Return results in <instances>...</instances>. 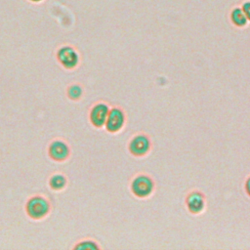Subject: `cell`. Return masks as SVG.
<instances>
[{"label": "cell", "instance_id": "obj_3", "mask_svg": "<svg viewBox=\"0 0 250 250\" xmlns=\"http://www.w3.org/2000/svg\"><path fill=\"white\" fill-rule=\"evenodd\" d=\"M153 187L154 184L150 177L146 175H139L133 180L131 189L136 196L146 197L153 191Z\"/></svg>", "mask_w": 250, "mask_h": 250}, {"label": "cell", "instance_id": "obj_7", "mask_svg": "<svg viewBox=\"0 0 250 250\" xmlns=\"http://www.w3.org/2000/svg\"><path fill=\"white\" fill-rule=\"evenodd\" d=\"M150 149V140L145 134L136 135L129 144V150L135 156H143Z\"/></svg>", "mask_w": 250, "mask_h": 250}, {"label": "cell", "instance_id": "obj_14", "mask_svg": "<svg viewBox=\"0 0 250 250\" xmlns=\"http://www.w3.org/2000/svg\"><path fill=\"white\" fill-rule=\"evenodd\" d=\"M245 189H246L247 194L250 196V177L247 179V181L245 183Z\"/></svg>", "mask_w": 250, "mask_h": 250}, {"label": "cell", "instance_id": "obj_10", "mask_svg": "<svg viewBox=\"0 0 250 250\" xmlns=\"http://www.w3.org/2000/svg\"><path fill=\"white\" fill-rule=\"evenodd\" d=\"M66 96L73 102L79 101L83 96V88L78 83H72L66 88Z\"/></svg>", "mask_w": 250, "mask_h": 250}, {"label": "cell", "instance_id": "obj_15", "mask_svg": "<svg viewBox=\"0 0 250 250\" xmlns=\"http://www.w3.org/2000/svg\"><path fill=\"white\" fill-rule=\"evenodd\" d=\"M32 1H40V0H32Z\"/></svg>", "mask_w": 250, "mask_h": 250}, {"label": "cell", "instance_id": "obj_6", "mask_svg": "<svg viewBox=\"0 0 250 250\" xmlns=\"http://www.w3.org/2000/svg\"><path fill=\"white\" fill-rule=\"evenodd\" d=\"M125 123V114L120 107H113L109 109L106 121L105 129L109 133H116L122 129Z\"/></svg>", "mask_w": 250, "mask_h": 250}, {"label": "cell", "instance_id": "obj_2", "mask_svg": "<svg viewBox=\"0 0 250 250\" xmlns=\"http://www.w3.org/2000/svg\"><path fill=\"white\" fill-rule=\"evenodd\" d=\"M70 153V146L64 140L55 139L48 146V155L54 161H65L66 159L69 158Z\"/></svg>", "mask_w": 250, "mask_h": 250}, {"label": "cell", "instance_id": "obj_5", "mask_svg": "<svg viewBox=\"0 0 250 250\" xmlns=\"http://www.w3.org/2000/svg\"><path fill=\"white\" fill-rule=\"evenodd\" d=\"M109 112V107L105 103L99 102L95 104L89 112V119L91 124L96 128H102L106 121Z\"/></svg>", "mask_w": 250, "mask_h": 250}, {"label": "cell", "instance_id": "obj_1", "mask_svg": "<svg viewBox=\"0 0 250 250\" xmlns=\"http://www.w3.org/2000/svg\"><path fill=\"white\" fill-rule=\"evenodd\" d=\"M25 213L32 220H42L47 217L52 209L50 200L43 194H34L25 202Z\"/></svg>", "mask_w": 250, "mask_h": 250}, {"label": "cell", "instance_id": "obj_13", "mask_svg": "<svg viewBox=\"0 0 250 250\" xmlns=\"http://www.w3.org/2000/svg\"><path fill=\"white\" fill-rule=\"evenodd\" d=\"M242 11L245 14L247 20L250 21V1H247L245 3H243L242 5Z\"/></svg>", "mask_w": 250, "mask_h": 250}, {"label": "cell", "instance_id": "obj_4", "mask_svg": "<svg viewBox=\"0 0 250 250\" xmlns=\"http://www.w3.org/2000/svg\"><path fill=\"white\" fill-rule=\"evenodd\" d=\"M59 62L66 69H73L79 62L77 52L71 46H62L57 52Z\"/></svg>", "mask_w": 250, "mask_h": 250}, {"label": "cell", "instance_id": "obj_12", "mask_svg": "<svg viewBox=\"0 0 250 250\" xmlns=\"http://www.w3.org/2000/svg\"><path fill=\"white\" fill-rule=\"evenodd\" d=\"M73 249L74 250H80V249H91V250H94V249H100V246L98 245V243L94 240H91V239H84V240H81L79 242H77L74 246H73Z\"/></svg>", "mask_w": 250, "mask_h": 250}, {"label": "cell", "instance_id": "obj_9", "mask_svg": "<svg viewBox=\"0 0 250 250\" xmlns=\"http://www.w3.org/2000/svg\"><path fill=\"white\" fill-rule=\"evenodd\" d=\"M48 184L51 189L59 191L65 188L67 185V178L62 173H55L49 178Z\"/></svg>", "mask_w": 250, "mask_h": 250}, {"label": "cell", "instance_id": "obj_11", "mask_svg": "<svg viewBox=\"0 0 250 250\" xmlns=\"http://www.w3.org/2000/svg\"><path fill=\"white\" fill-rule=\"evenodd\" d=\"M230 19L232 23L236 26H244L247 23V18L240 8H234L231 11Z\"/></svg>", "mask_w": 250, "mask_h": 250}, {"label": "cell", "instance_id": "obj_8", "mask_svg": "<svg viewBox=\"0 0 250 250\" xmlns=\"http://www.w3.org/2000/svg\"><path fill=\"white\" fill-rule=\"evenodd\" d=\"M187 206L191 213H199L205 206L204 195L199 191H192L187 197Z\"/></svg>", "mask_w": 250, "mask_h": 250}]
</instances>
